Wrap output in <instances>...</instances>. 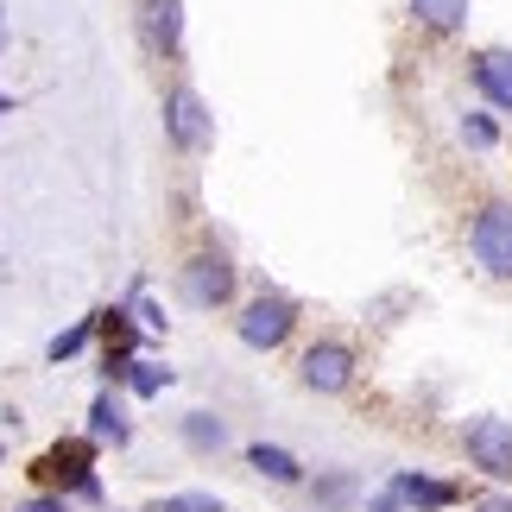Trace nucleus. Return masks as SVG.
<instances>
[{"label":"nucleus","mask_w":512,"mask_h":512,"mask_svg":"<svg viewBox=\"0 0 512 512\" xmlns=\"http://www.w3.org/2000/svg\"><path fill=\"white\" fill-rule=\"evenodd\" d=\"M468 253L481 260V272L512 279V203H487L468 228Z\"/></svg>","instance_id":"1"},{"label":"nucleus","mask_w":512,"mask_h":512,"mask_svg":"<svg viewBox=\"0 0 512 512\" xmlns=\"http://www.w3.org/2000/svg\"><path fill=\"white\" fill-rule=\"evenodd\" d=\"M177 291H184V304L196 310H222L234 298V266L228 253H196V260H184V272H177Z\"/></svg>","instance_id":"2"},{"label":"nucleus","mask_w":512,"mask_h":512,"mask_svg":"<svg viewBox=\"0 0 512 512\" xmlns=\"http://www.w3.org/2000/svg\"><path fill=\"white\" fill-rule=\"evenodd\" d=\"M291 329H298V298H285V291H260V298L241 310V342L247 348H279Z\"/></svg>","instance_id":"3"},{"label":"nucleus","mask_w":512,"mask_h":512,"mask_svg":"<svg viewBox=\"0 0 512 512\" xmlns=\"http://www.w3.org/2000/svg\"><path fill=\"white\" fill-rule=\"evenodd\" d=\"M462 449L487 481H512V418H475L462 430Z\"/></svg>","instance_id":"4"},{"label":"nucleus","mask_w":512,"mask_h":512,"mask_svg":"<svg viewBox=\"0 0 512 512\" xmlns=\"http://www.w3.org/2000/svg\"><path fill=\"white\" fill-rule=\"evenodd\" d=\"M165 133H171L177 152H203L209 146L215 121H209V108H203V95H196V89H171L165 95Z\"/></svg>","instance_id":"5"},{"label":"nucleus","mask_w":512,"mask_h":512,"mask_svg":"<svg viewBox=\"0 0 512 512\" xmlns=\"http://www.w3.org/2000/svg\"><path fill=\"white\" fill-rule=\"evenodd\" d=\"M298 380H304L310 392H348V386H354V348H348V342H317V348H304Z\"/></svg>","instance_id":"6"},{"label":"nucleus","mask_w":512,"mask_h":512,"mask_svg":"<svg viewBox=\"0 0 512 512\" xmlns=\"http://www.w3.org/2000/svg\"><path fill=\"white\" fill-rule=\"evenodd\" d=\"M89 462H95V443H57L51 456L38 462V475L64 481V487H70L76 500H89V506H95V500H102V481L89 475Z\"/></svg>","instance_id":"7"},{"label":"nucleus","mask_w":512,"mask_h":512,"mask_svg":"<svg viewBox=\"0 0 512 512\" xmlns=\"http://www.w3.org/2000/svg\"><path fill=\"white\" fill-rule=\"evenodd\" d=\"M140 32L152 51L177 57V45H184V0H140Z\"/></svg>","instance_id":"8"},{"label":"nucleus","mask_w":512,"mask_h":512,"mask_svg":"<svg viewBox=\"0 0 512 512\" xmlns=\"http://www.w3.org/2000/svg\"><path fill=\"white\" fill-rule=\"evenodd\" d=\"M392 487H399V500H405L411 512H443V506L462 500V487L430 481V475H418V468H399V475H392Z\"/></svg>","instance_id":"9"},{"label":"nucleus","mask_w":512,"mask_h":512,"mask_svg":"<svg viewBox=\"0 0 512 512\" xmlns=\"http://www.w3.org/2000/svg\"><path fill=\"white\" fill-rule=\"evenodd\" d=\"M475 83H481V95H487L500 114H512V51H506V45H494V51L475 57Z\"/></svg>","instance_id":"10"},{"label":"nucleus","mask_w":512,"mask_h":512,"mask_svg":"<svg viewBox=\"0 0 512 512\" xmlns=\"http://www.w3.org/2000/svg\"><path fill=\"white\" fill-rule=\"evenodd\" d=\"M247 468L266 475L272 487H298L304 481V462L291 456V449H279V443H247Z\"/></svg>","instance_id":"11"},{"label":"nucleus","mask_w":512,"mask_h":512,"mask_svg":"<svg viewBox=\"0 0 512 512\" xmlns=\"http://www.w3.org/2000/svg\"><path fill=\"white\" fill-rule=\"evenodd\" d=\"M127 437H133V430H127L121 399H114V392H102V399L89 405V443H114V449H121Z\"/></svg>","instance_id":"12"},{"label":"nucleus","mask_w":512,"mask_h":512,"mask_svg":"<svg viewBox=\"0 0 512 512\" xmlns=\"http://www.w3.org/2000/svg\"><path fill=\"white\" fill-rule=\"evenodd\" d=\"M411 19L449 38V32H462V26H468V0H411Z\"/></svg>","instance_id":"13"},{"label":"nucleus","mask_w":512,"mask_h":512,"mask_svg":"<svg viewBox=\"0 0 512 512\" xmlns=\"http://www.w3.org/2000/svg\"><path fill=\"white\" fill-rule=\"evenodd\" d=\"M310 500H317L323 512H342V506L367 500V494H361V481H354L348 468H329V475H317V487H310Z\"/></svg>","instance_id":"14"},{"label":"nucleus","mask_w":512,"mask_h":512,"mask_svg":"<svg viewBox=\"0 0 512 512\" xmlns=\"http://www.w3.org/2000/svg\"><path fill=\"white\" fill-rule=\"evenodd\" d=\"M184 443L196 449V456H215V449L228 443V424L215 418V411H190V418H184Z\"/></svg>","instance_id":"15"},{"label":"nucleus","mask_w":512,"mask_h":512,"mask_svg":"<svg viewBox=\"0 0 512 512\" xmlns=\"http://www.w3.org/2000/svg\"><path fill=\"white\" fill-rule=\"evenodd\" d=\"M127 386L140 392V399H159V392L171 386V367H159V361H133V367H127Z\"/></svg>","instance_id":"16"},{"label":"nucleus","mask_w":512,"mask_h":512,"mask_svg":"<svg viewBox=\"0 0 512 512\" xmlns=\"http://www.w3.org/2000/svg\"><path fill=\"white\" fill-rule=\"evenodd\" d=\"M89 336H95V317L70 323L64 336H51V348H45V354H51V361H70V354H83V342H89Z\"/></svg>","instance_id":"17"},{"label":"nucleus","mask_w":512,"mask_h":512,"mask_svg":"<svg viewBox=\"0 0 512 512\" xmlns=\"http://www.w3.org/2000/svg\"><path fill=\"white\" fill-rule=\"evenodd\" d=\"M152 512H222V500L215 494H165Z\"/></svg>","instance_id":"18"},{"label":"nucleus","mask_w":512,"mask_h":512,"mask_svg":"<svg viewBox=\"0 0 512 512\" xmlns=\"http://www.w3.org/2000/svg\"><path fill=\"white\" fill-rule=\"evenodd\" d=\"M133 317H140V329H146V336H165V310L146 298V285H133Z\"/></svg>","instance_id":"19"},{"label":"nucleus","mask_w":512,"mask_h":512,"mask_svg":"<svg viewBox=\"0 0 512 512\" xmlns=\"http://www.w3.org/2000/svg\"><path fill=\"white\" fill-rule=\"evenodd\" d=\"M462 140H468V146H475V152H487V146H494V140H500V127H494V121H487V114H462Z\"/></svg>","instance_id":"20"},{"label":"nucleus","mask_w":512,"mask_h":512,"mask_svg":"<svg viewBox=\"0 0 512 512\" xmlns=\"http://www.w3.org/2000/svg\"><path fill=\"white\" fill-rule=\"evenodd\" d=\"M367 512H405L399 487H380V494H367Z\"/></svg>","instance_id":"21"},{"label":"nucleus","mask_w":512,"mask_h":512,"mask_svg":"<svg viewBox=\"0 0 512 512\" xmlns=\"http://www.w3.org/2000/svg\"><path fill=\"white\" fill-rule=\"evenodd\" d=\"M19 512H70V506H64V500H51V494H38V500H26Z\"/></svg>","instance_id":"22"},{"label":"nucleus","mask_w":512,"mask_h":512,"mask_svg":"<svg viewBox=\"0 0 512 512\" xmlns=\"http://www.w3.org/2000/svg\"><path fill=\"white\" fill-rule=\"evenodd\" d=\"M475 512H512V494H487V500H481Z\"/></svg>","instance_id":"23"},{"label":"nucleus","mask_w":512,"mask_h":512,"mask_svg":"<svg viewBox=\"0 0 512 512\" xmlns=\"http://www.w3.org/2000/svg\"><path fill=\"white\" fill-rule=\"evenodd\" d=\"M0 45H7V13H0Z\"/></svg>","instance_id":"24"},{"label":"nucleus","mask_w":512,"mask_h":512,"mask_svg":"<svg viewBox=\"0 0 512 512\" xmlns=\"http://www.w3.org/2000/svg\"><path fill=\"white\" fill-rule=\"evenodd\" d=\"M0 114H7V95H0Z\"/></svg>","instance_id":"25"}]
</instances>
